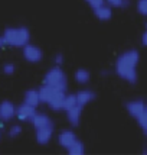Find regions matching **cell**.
I'll return each mask as SVG.
<instances>
[{
  "label": "cell",
  "mask_w": 147,
  "mask_h": 155,
  "mask_svg": "<svg viewBox=\"0 0 147 155\" xmlns=\"http://www.w3.org/2000/svg\"><path fill=\"white\" fill-rule=\"evenodd\" d=\"M140 52L137 49H126L114 62V73L120 80L128 84H136L139 80Z\"/></svg>",
  "instance_id": "obj_1"
},
{
  "label": "cell",
  "mask_w": 147,
  "mask_h": 155,
  "mask_svg": "<svg viewBox=\"0 0 147 155\" xmlns=\"http://www.w3.org/2000/svg\"><path fill=\"white\" fill-rule=\"evenodd\" d=\"M30 125L33 126L35 139L39 145L45 147L48 143H51L55 135V122L51 119V116L46 115V113L36 112Z\"/></svg>",
  "instance_id": "obj_2"
},
{
  "label": "cell",
  "mask_w": 147,
  "mask_h": 155,
  "mask_svg": "<svg viewBox=\"0 0 147 155\" xmlns=\"http://www.w3.org/2000/svg\"><path fill=\"white\" fill-rule=\"evenodd\" d=\"M5 47L22 48L30 42V31L26 26H10L6 28L2 34Z\"/></svg>",
  "instance_id": "obj_3"
},
{
  "label": "cell",
  "mask_w": 147,
  "mask_h": 155,
  "mask_svg": "<svg viewBox=\"0 0 147 155\" xmlns=\"http://www.w3.org/2000/svg\"><path fill=\"white\" fill-rule=\"evenodd\" d=\"M38 91H39L40 104H46L52 112H62V103L67 91H61L58 88L49 87L45 84H42L38 88Z\"/></svg>",
  "instance_id": "obj_4"
},
{
  "label": "cell",
  "mask_w": 147,
  "mask_h": 155,
  "mask_svg": "<svg viewBox=\"0 0 147 155\" xmlns=\"http://www.w3.org/2000/svg\"><path fill=\"white\" fill-rule=\"evenodd\" d=\"M126 110L128 115L137 122V125L140 126L143 135H147V107L146 101L143 99H131L126 103Z\"/></svg>",
  "instance_id": "obj_5"
},
{
  "label": "cell",
  "mask_w": 147,
  "mask_h": 155,
  "mask_svg": "<svg viewBox=\"0 0 147 155\" xmlns=\"http://www.w3.org/2000/svg\"><path fill=\"white\" fill-rule=\"evenodd\" d=\"M42 84L49 86V87L58 88L61 91H67L68 90V75L67 73L58 65H54L52 68H49L43 78H42Z\"/></svg>",
  "instance_id": "obj_6"
},
{
  "label": "cell",
  "mask_w": 147,
  "mask_h": 155,
  "mask_svg": "<svg viewBox=\"0 0 147 155\" xmlns=\"http://www.w3.org/2000/svg\"><path fill=\"white\" fill-rule=\"evenodd\" d=\"M22 55H23V60L29 64H38L43 60V51L38 45H33L30 42L22 47Z\"/></svg>",
  "instance_id": "obj_7"
},
{
  "label": "cell",
  "mask_w": 147,
  "mask_h": 155,
  "mask_svg": "<svg viewBox=\"0 0 147 155\" xmlns=\"http://www.w3.org/2000/svg\"><path fill=\"white\" fill-rule=\"evenodd\" d=\"M36 112H38L36 107L27 104L25 101L20 103L19 106H16V117L20 122H23V123H30L32 119H33V116L36 115Z\"/></svg>",
  "instance_id": "obj_8"
},
{
  "label": "cell",
  "mask_w": 147,
  "mask_h": 155,
  "mask_svg": "<svg viewBox=\"0 0 147 155\" xmlns=\"http://www.w3.org/2000/svg\"><path fill=\"white\" fill-rule=\"evenodd\" d=\"M82 109L84 106L81 104H75L72 107H69L68 110H65V116H67L68 123L72 126V128H78L81 125V119H82Z\"/></svg>",
  "instance_id": "obj_9"
},
{
  "label": "cell",
  "mask_w": 147,
  "mask_h": 155,
  "mask_svg": "<svg viewBox=\"0 0 147 155\" xmlns=\"http://www.w3.org/2000/svg\"><path fill=\"white\" fill-rule=\"evenodd\" d=\"M16 117V106L10 100L0 101V120L10 122Z\"/></svg>",
  "instance_id": "obj_10"
},
{
  "label": "cell",
  "mask_w": 147,
  "mask_h": 155,
  "mask_svg": "<svg viewBox=\"0 0 147 155\" xmlns=\"http://www.w3.org/2000/svg\"><path fill=\"white\" fill-rule=\"evenodd\" d=\"M77 139H78V136H77V134L74 132L72 129H62L59 134H58V136H56L58 145L64 149H67L68 147H71Z\"/></svg>",
  "instance_id": "obj_11"
},
{
  "label": "cell",
  "mask_w": 147,
  "mask_h": 155,
  "mask_svg": "<svg viewBox=\"0 0 147 155\" xmlns=\"http://www.w3.org/2000/svg\"><path fill=\"white\" fill-rule=\"evenodd\" d=\"M75 99H77V103H78V104L85 107L87 104L92 103V101L97 99V94H95V91L91 90V88H82L78 93H75Z\"/></svg>",
  "instance_id": "obj_12"
},
{
  "label": "cell",
  "mask_w": 147,
  "mask_h": 155,
  "mask_svg": "<svg viewBox=\"0 0 147 155\" xmlns=\"http://www.w3.org/2000/svg\"><path fill=\"white\" fill-rule=\"evenodd\" d=\"M92 12H94V16L100 22H108V20H111V18H113V7L108 6L107 3H102L100 6L94 7Z\"/></svg>",
  "instance_id": "obj_13"
},
{
  "label": "cell",
  "mask_w": 147,
  "mask_h": 155,
  "mask_svg": "<svg viewBox=\"0 0 147 155\" xmlns=\"http://www.w3.org/2000/svg\"><path fill=\"white\" fill-rule=\"evenodd\" d=\"M23 101L38 109V106L40 104L39 91H38V88H27L26 91H25V94H23Z\"/></svg>",
  "instance_id": "obj_14"
},
{
  "label": "cell",
  "mask_w": 147,
  "mask_h": 155,
  "mask_svg": "<svg viewBox=\"0 0 147 155\" xmlns=\"http://www.w3.org/2000/svg\"><path fill=\"white\" fill-rule=\"evenodd\" d=\"M74 80L77 84H80V86H85L89 83L91 80V73L88 71L87 68H78L75 73H74Z\"/></svg>",
  "instance_id": "obj_15"
},
{
  "label": "cell",
  "mask_w": 147,
  "mask_h": 155,
  "mask_svg": "<svg viewBox=\"0 0 147 155\" xmlns=\"http://www.w3.org/2000/svg\"><path fill=\"white\" fill-rule=\"evenodd\" d=\"M65 151H67L69 155H84L85 154V145L82 143V141L77 139V141L74 142L71 147H68Z\"/></svg>",
  "instance_id": "obj_16"
},
{
  "label": "cell",
  "mask_w": 147,
  "mask_h": 155,
  "mask_svg": "<svg viewBox=\"0 0 147 155\" xmlns=\"http://www.w3.org/2000/svg\"><path fill=\"white\" fill-rule=\"evenodd\" d=\"M22 132H23L22 126H20L19 123H14V125H12V126L9 128V130H7V135H9V138H10V139H16V138H19V136L22 135Z\"/></svg>",
  "instance_id": "obj_17"
},
{
  "label": "cell",
  "mask_w": 147,
  "mask_h": 155,
  "mask_svg": "<svg viewBox=\"0 0 147 155\" xmlns=\"http://www.w3.org/2000/svg\"><path fill=\"white\" fill-rule=\"evenodd\" d=\"M77 104V99H75V94H65L64 97V103H62V112L68 110L69 107H72Z\"/></svg>",
  "instance_id": "obj_18"
},
{
  "label": "cell",
  "mask_w": 147,
  "mask_h": 155,
  "mask_svg": "<svg viewBox=\"0 0 147 155\" xmlns=\"http://www.w3.org/2000/svg\"><path fill=\"white\" fill-rule=\"evenodd\" d=\"M136 12L140 16H147V0H137L136 2Z\"/></svg>",
  "instance_id": "obj_19"
},
{
  "label": "cell",
  "mask_w": 147,
  "mask_h": 155,
  "mask_svg": "<svg viewBox=\"0 0 147 155\" xmlns=\"http://www.w3.org/2000/svg\"><path fill=\"white\" fill-rule=\"evenodd\" d=\"M2 71H3V74L6 75H13L14 71H16V65H14L13 62H6L3 68H2Z\"/></svg>",
  "instance_id": "obj_20"
},
{
  "label": "cell",
  "mask_w": 147,
  "mask_h": 155,
  "mask_svg": "<svg viewBox=\"0 0 147 155\" xmlns=\"http://www.w3.org/2000/svg\"><path fill=\"white\" fill-rule=\"evenodd\" d=\"M123 2L124 0H104V3H107L108 6H111L113 9H121L123 7Z\"/></svg>",
  "instance_id": "obj_21"
},
{
  "label": "cell",
  "mask_w": 147,
  "mask_h": 155,
  "mask_svg": "<svg viewBox=\"0 0 147 155\" xmlns=\"http://www.w3.org/2000/svg\"><path fill=\"white\" fill-rule=\"evenodd\" d=\"M64 61H65V58H64V54H61V52H58V54H55V55H54V65L62 67Z\"/></svg>",
  "instance_id": "obj_22"
},
{
  "label": "cell",
  "mask_w": 147,
  "mask_h": 155,
  "mask_svg": "<svg viewBox=\"0 0 147 155\" xmlns=\"http://www.w3.org/2000/svg\"><path fill=\"white\" fill-rule=\"evenodd\" d=\"M84 2H85L88 6L91 7V9H94V7L100 6V5H102V3H104V0H84Z\"/></svg>",
  "instance_id": "obj_23"
},
{
  "label": "cell",
  "mask_w": 147,
  "mask_h": 155,
  "mask_svg": "<svg viewBox=\"0 0 147 155\" xmlns=\"http://www.w3.org/2000/svg\"><path fill=\"white\" fill-rule=\"evenodd\" d=\"M141 47L143 48L147 47V31H144V32L141 34Z\"/></svg>",
  "instance_id": "obj_24"
},
{
  "label": "cell",
  "mask_w": 147,
  "mask_h": 155,
  "mask_svg": "<svg viewBox=\"0 0 147 155\" xmlns=\"http://www.w3.org/2000/svg\"><path fill=\"white\" fill-rule=\"evenodd\" d=\"M128 6H130V0H124V2H123V7H121V9H127Z\"/></svg>",
  "instance_id": "obj_25"
},
{
  "label": "cell",
  "mask_w": 147,
  "mask_h": 155,
  "mask_svg": "<svg viewBox=\"0 0 147 155\" xmlns=\"http://www.w3.org/2000/svg\"><path fill=\"white\" fill-rule=\"evenodd\" d=\"M5 47V44H3V39H2V36H0V48Z\"/></svg>",
  "instance_id": "obj_26"
},
{
  "label": "cell",
  "mask_w": 147,
  "mask_h": 155,
  "mask_svg": "<svg viewBox=\"0 0 147 155\" xmlns=\"http://www.w3.org/2000/svg\"><path fill=\"white\" fill-rule=\"evenodd\" d=\"M101 75H104V77H105V75H108V71H102V73H101Z\"/></svg>",
  "instance_id": "obj_27"
},
{
  "label": "cell",
  "mask_w": 147,
  "mask_h": 155,
  "mask_svg": "<svg viewBox=\"0 0 147 155\" xmlns=\"http://www.w3.org/2000/svg\"><path fill=\"white\" fill-rule=\"evenodd\" d=\"M0 138H2V130H0Z\"/></svg>",
  "instance_id": "obj_28"
},
{
  "label": "cell",
  "mask_w": 147,
  "mask_h": 155,
  "mask_svg": "<svg viewBox=\"0 0 147 155\" xmlns=\"http://www.w3.org/2000/svg\"><path fill=\"white\" fill-rule=\"evenodd\" d=\"M0 125H2V120H0Z\"/></svg>",
  "instance_id": "obj_29"
}]
</instances>
